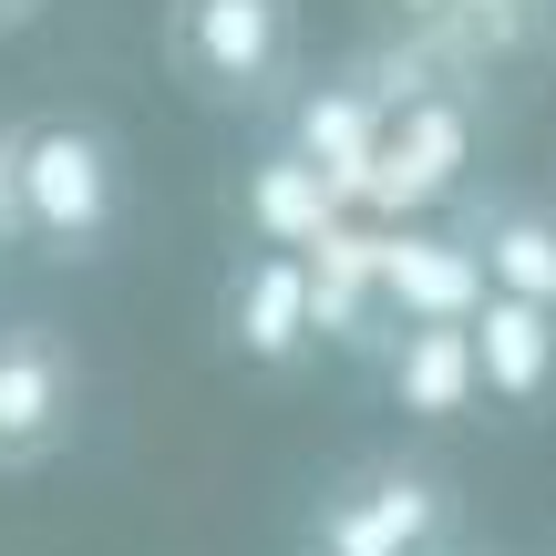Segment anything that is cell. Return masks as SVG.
Here are the masks:
<instances>
[{"mask_svg":"<svg viewBox=\"0 0 556 556\" xmlns=\"http://www.w3.org/2000/svg\"><path fill=\"white\" fill-rule=\"evenodd\" d=\"M475 155H484L475 83H464V73H402V83H381L361 206H371L381 227H433L443 206L475 197Z\"/></svg>","mask_w":556,"mask_h":556,"instance_id":"obj_1","label":"cell"},{"mask_svg":"<svg viewBox=\"0 0 556 556\" xmlns=\"http://www.w3.org/2000/svg\"><path fill=\"white\" fill-rule=\"evenodd\" d=\"M11 206H21V248L41 258H103L124 227V144L93 114H31L11 124Z\"/></svg>","mask_w":556,"mask_h":556,"instance_id":"obj_2","label":"cell"},{"mask_svg":"<svg viewBox=\"0 0 556 556\" xmlns=\"http://www.w3.org/2000/svg\"><path fill=\"white\" fill-rule=\"evenodd\" d=\"M165 62L206 114H278L299 83V0H165Z\"/></svg>","mask_w":556,"mask_h":556,"instance_id":"obj_3","label":"cell"},{"mask_svg":"<svg viewBox=\"0 0 556 556\" xmlns=\"http://www.w3.org/2000/svg\"><path fill=\"white\" fill-rule=\"evenodd\" d=\"M464 546V505L454 475L422 454H371L319 495L309 556H454Z\"/></svg>","mask_w":556,"mask_h":556,"instance_id":"obj_4","label":"cell"},{"mask_svg":"<svg viewBox=\"0 0 556 556\" xmlns=\"http://www.w3.org/2000/svg\"><path fill=\"white\" fill-rule=\"evenodd\" d=\"M83 422V361L52 319H0V475H41Z\"/></svg>","mask_w":556,"mask_h":556,"instance_id":"obj_5","label":"cell"},{"mask_svg":"<svg viewBox=\"0 0 556 556\" xmlns=\"http://www.w3.org/2000/svg\"><path fill=\"white\" fill-rule=\"evenodd\" d=\"M217 330H227V351H238L248 371H299V361L319 351L309 268H299L289 248H238V268H227V289H217Z\"/></svg>","mask_w":556,"mask_h":556,"instance_id":"obj_6","label":"cell"},{"mask_svg":"<svg viewBox=\"0 0 556 556\" xmlns=\"http://www.w3.org/2000/svg\"><path fill=\"white\" fill-rule=\"evenodd\" d=\"M464 258L495 299H526V309L556 319V197H526V186H505V197H475L464 206Z\"/></svg>","mask_w":556,"mask_h":556,"instance_id":"obj_7","label":"cell"},{"mask_svg":"<svg viewBox=\"0 0 556 556\" xmlns=\"http://www.w3.org/2000/svg\"><path fill=\"white\" fill-rule=\"evenodd\" d=\"M371 278H381V319L392 330H422V319H475L484 278L464 258L454 227H381L371 238Z\"/></svg>","mask_w":556,"mask_h":556,"instance_id":"obj_8","label":"cell"},{"mask_svg":"<svg viewBox=\"0 0 556 556\" xmlns=\"http://www.w3.org/2000/svg\"><path fill=\"white\" fill-rule=\"evenodd\" d=\"M371 124H381V83L371 73H340L319 93L289 103V155L330 186L340 206H361V165H371Z\"/></svg>","mask_w":556,"mask_h":556,"instance_id":"obj_9","label":"cell"},{"mask_svg":"<svg viewBox=\"0 0 556 556\" xmlns=\"http://www.w3.org/2000/svg\"><path fill=\"white\" fill-rule=\"evenodd\" d=\"M464 340H475V392H484V402L536 413V402L556 392V319H546V309L484 289V309L464 319Z\"/></svg>","mask_w":556,"mask_h":556,"instance_id":"obj_10","label":"cell"},{"mask_svg":"<svg viewBox=\"0 0 556 556\" xmlns=\"http://www.w3.org/2000/svg\"><path fill=\"white\" fill-rule=\"evenodd\" d=\"M381 392L413 422H464L475 413V340L464 319H422V330H381Z\"/></svg>","mask_w":556,"mask_h":556,"instance_id":"obj_11","label":"cell"},{"mask_svg":"<svg viewBox=\"0 0 556 556\" xmlns=\"http://www.w3.org/2000/svg\"><path fill=\"white\" fill-rule=\"evenodd\" d=\"M402 21L422 31V52H443L454 73H475V62H516L546 41L556 0H402Z\"/></svg>","mask_w":556,"mask_h":556,"instance_id":"obj_12","label":"cell"},{"mask_svg":"<svg viewBox=\"0 0 556 556\" xmlns=\"http://www.w3.org/2000/svg\"><path fill=\"white\" fill-rule=\"evenodd\" d=\"M340 217H351V206H340L330 186H319L309 165L289 155V144L248 165V248H289V258H309V248L330 238Z\"/></svg>","mask_w":556,"mask_h":556,"instance_id":"obj_13","label":"cell"},{"mask_svg":"<svg viewBox=\"0 0 556 556\" xmlns=\"http://www.w3.org/2000/svg\"><path fill=\"white\" fill-rule=\"evenodd\" d=\"M21 248V206H11V114H0V258Z\"/></svg>","mask_w":556,"mask_h":556,"instance_id":"obj_14","label":"cell"},{"mask_svg":"<svg viewBox=\"0 0 556 556\" xmlns=\"http://www.w3.org/2000/svg\"><path fill=\"white\" fill-rule=\"evenodd\" d=\"M41 21V0H0V31H31Z\"/></svg>","mask_w":556,"mask_h":556,"instance_id":"obj_15","label":"cell"}]
</instances>
